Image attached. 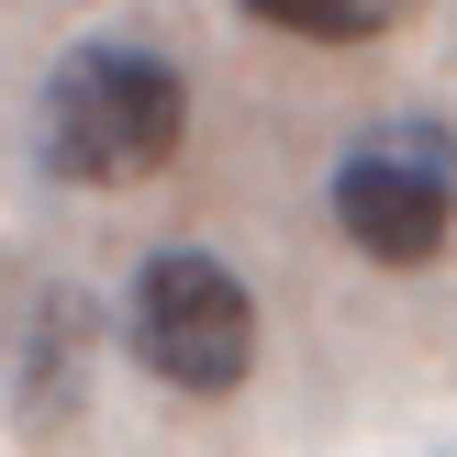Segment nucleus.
I'll return each mask as SVG.
<instances>
[{
	"label": "nucleus",
	"mask_w": 457,
	"mask_h": 457,
	"mask_svg": "<svg viewBox=\"0 0 457 457\" xmlns=\"http://www.w3.org/2000/svg\"><path fill=\"white\" fill-rule=\"evenodd\" d=\"M190 145V79H179L156 45H79L45 79V168L67 190H123V179H156Z\"/></svg>",
	"instance_id": "f257e3e1"
},
{
	"label": "nucleus",
	"mask_w": 457,
	"mask_h": 457,
	"mask_svg": "<svg viewBox=\"0 0 457 457\" xmlns=\"http://www.w3.org/2000/svg\"><path fill=\"white\" fill-rule=\"evenodd\" d=\"M335 235L379 268H436L457 235V134L446 123H379L335 156Z\"/></svg>",
	"instance_id": "f03ea898"
},
{
	"label": "nucleus",
	"mask_w": 457,
	"mask_h": 457,
	"mask_svg": "<svg viewBox=\"0 0 457 457\" xmlns=\"http://www.w3.org/2000/svg\"><path fill=\"white\" fill-rule=\"evenodd\" d=\"M134 357H145L168 391H245V369H257V302H245V279L223 257H201V245H168V257L134 268Z\"/></svg>",
	"instance_id": "7ed1b4c3"
},
{
	"label": "nucleus",
	"mask_w": 457,
	"mask_h": 457,
	"mask_svg": "<svg viewBox=\"0 0 457 457\" xmlns=\"http://www.w3.org/2000/svg\"><path fill=\"white\" fill-rule=\"evenodd\" d=\"M89 346H101V312L67 279H22L12 290V402H22V424H67L79 413Z\"/></svg>",
	"instance_id": "20e7f679"
},
{
	"label": "nucleus",
	"mask_w": 457,
	"mask_h": 457,
	"mask_svg": "<svg viewBox=\"0 0 457 457\" xmlns=\"http://www.w3.org/2000/svg\"><path fill=\"white\" fill-rule=\"evenodd\" d=\"M245 22H268V34H302V45H369L391 34L402 0H235Z\"/></svg>",
	"instance_id": "39448f33"
}]
</instances>
